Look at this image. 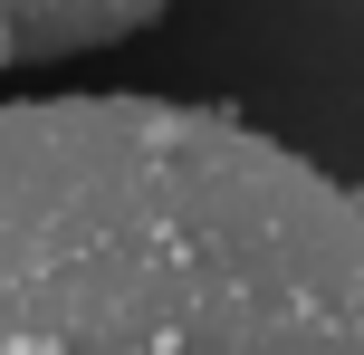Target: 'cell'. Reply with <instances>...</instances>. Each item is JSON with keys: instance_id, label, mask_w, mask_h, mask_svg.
Segmentation results:
<instances>
[{"instance_id": "6da1fadb", "label": "cell", "mask_w": 364, "mask_h": 355, "mask_svg": "<svg viewBox=\"0 0 364 355\" xmlns=\"http://www.w3.org/2000/svg\"><path fill=\"white\" fill-rule=\"evenodd\" d=\"M0 355H364V192L230 106H0Z\"/></svg>"}, {"instance_id": "7a4b0ae2", "label": "cell", "mask_w": 364, "mask_h": 355, "mask_svg": "<svg viewBox=\"0 0 364 355\" xmlns=\"http://www.w3.org/2000/svg\"><path fill=\"white\" fill-rule=\"evenodd\" d=\"M144 0H58V10H38V0H0V68L10 58H68V48H106V38H134L144 29Z\"/></svg>"}]
</instances>
